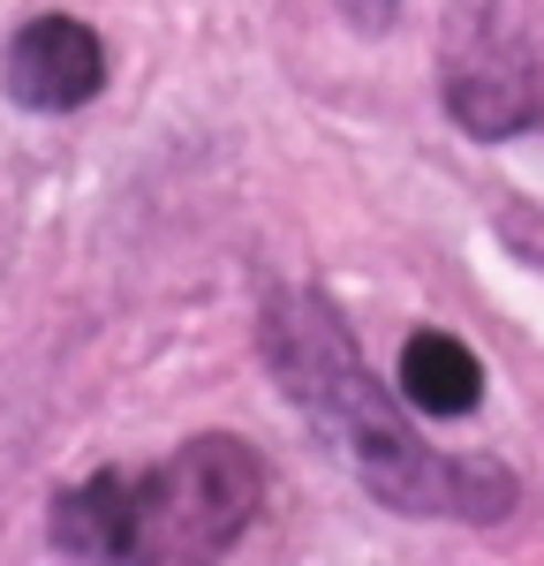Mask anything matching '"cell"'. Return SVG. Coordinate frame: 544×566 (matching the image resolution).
<instances>
[{
	"label": "cell",
	"mask_w": 544,
	"mask_h": 566,
	"mask_svg": "<svg viewBox=\"0 0 544 566\" xmlns=\"http://www.w3.org/2000/svg\"><path fill=\"white\" fill-rule=\"evenodd\" d=\"M265 363L280 392L311 423L363 491L394 514H447V522H499L514 506V476L499 461H453L408 431V416L370 378L356 340L317 295H272L265 303Z\"/></svg>",
	"instance_id": "1"
},
{
	"label": "cell",
	"mask_w": 544,
	"mask_h": 566,
	"mask_svg": "<svg viewBox=\"0 0 544 566\" xmlns=\"http://www.w3.org/2000/svg\"><path fill=\"white\" fill-rule=\"evenodd\" d=\"M265 506V469L242 438H189L159 469H106L61 491L53 544L76 559H220Z\"/></svg>",
	"instance_id": "2"
},
{
	"label": "cell",
	"mask_w": 544,
	"mask_h": 566,
	"mask_svg": "<svg viewBox=\"0 0 544 566\" xmlns=\"http://www.w3.org/2000/svg\"><path fill=\"white\" fill-rule=\"evenodd\" d=\"M0 84L15 106L31 114H76L98 98L106 84V45L91 23L76 15H31L15 39H8V61H0Z\"/></svg>",
	"instance_id": "3"
},
{
	"label": "cell",
	"mask_w": 544,
	"mask_h": 566,
	"mask_svg": "<svg viewBox=\"0 0 544 566\" xmlns=\"http://www.w3.org/2000/svg\"><path fill=\"white\" fill-rule=\"evenodd\" d=\"M447 106L469 136H514L537 122V61L506 31H477V45H453Z\"/></svg>",
	"instance_id": "4"
},
{
	"label": "cell",
	"mask_w": 544,
	"mask_h": 566,
	"mask_svg": "<svg viewBox=\"0 0 544 566\" xmlns=\"http://www.w3.org/2000/svg\"><path fill=\"white\" fill-rule=\"evenodd\" d=\"M401 400L423 416H469L484 400V363L453 333H416L401 348Z\"/></svg>",
	"instance_id": "5"
},
{
	"label": "cell",
	"mask_w": 544,
	"mask_h": 566,
	"mask_svg": "<svg viewBox=\"0 0 544 566\" xmlns=\"http://www.w3.org/2000/svg\"><path fill=\"white\" fill-rule=\"evenodd\" d=\"M394 8H401V0H341V15H348L356 31H386V23H394Z\"/></svg>",
	"instance_id": "6"
}]
</instances>
